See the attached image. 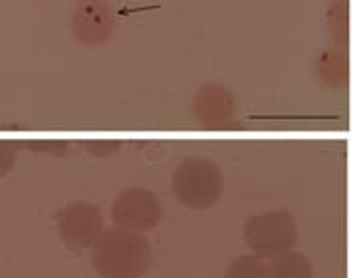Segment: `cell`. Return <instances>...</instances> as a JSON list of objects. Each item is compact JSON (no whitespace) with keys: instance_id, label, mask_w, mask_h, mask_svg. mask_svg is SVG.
Segmentation results:
<instances>
[{"instance_id":"6","label":"cell","mask_w":363,"mask_h":278,"mask_svg":"<svg viewBox=\"0 0 363 278\" xmlns=\"http://www.w3.org/2000/svg\"><path fill=\"white\" fill-rule=\"evenodd\" d=\"M116 28L111 9L104 0H82L72 16V34L84 46L106 44Z\"/></svg>"},{"instance_id":"8","label":"cell","mask_w":363,"mask_h":278,"mask_svg":"<svg viewBox=\"0 0 363 278\" xmlns=\"http://www.w3.org/2000/svg\"><path fill=\"white\" fill-rule=\"evenodd\" d=\"M315 74L330 88H342L350 74L347 56L340 50H325L315 62Z\"/></svg>"},{"instance_id":"3","label":"cell","mask_w":363,"mask_h":278,"mask_svg":"<svg viewBox=\"0 0 363 278\" xmlns=\"http://www.w3.org/2000/svg\"><path fill=\"white\" fill-rule=\"evenodd\" d=\"M246 247L262 260L286 255L294 250L298 243V225L288 211H266L248 218L245 225Z\"/></svg>"},{"instance_id":"14","label":"cell","mask_w":363,"mask_h":278,"mask_svg":"<svg viewBox=\"0 0 363 278\" xmlns=\"http://www.w3.org/2000/svg\"><path fill=\"white\" fill-rule=\"evenodd\" d=\"M79 2H82V0H79Z\"/></svg>"},{"instance_id":"2","label":"cell","mask_w":363,"mask_h":278,"mask_svg":"<svg viewBox=\"0 0 363 278\" xmlns=\"http://www.w3.org/2000/svg\"><path fill=\"white\" fill-rule=\"evenodd\" d=\"M225 191L223 171L206 157H189L179 163L173 175V193L186 208L205 211L218 203Z\"/></svg>"},{"instance_id":"7","label":"cell","mask_w":363,"mask_h":278,"mask_svg":"<svg viewBox=\"0 0 363 278\" xmlns=\"http://www.w3.org/2000/svg\"><path fill=\"white\" fill-rule=\"evenodd\" d=\"M193 113L196 121L205 128H228L230 123H235L236 118L235 96L225 86L208 82L196 91Z\"/></svg>"},{"instance_id":"9","label":"cell","mask_w":363,"mask_h":278,"mask_svg":"<svg viewBox=\"0 0 363 278\" xmlns=\"http://www.w3.org/2000/svg\"><path fill=\"white\" fill-rule=\"evenodd\" d=\"M268 278H314V268L310 258L302 252H286L272 258L268 265Z\"/></svg>"},{"instance_id":"1","label":"cell","mask_w":363,"mask_h":278,"mask_svg":"<svg viewBox=\"0 0 363 278\" xmlns=\"http://www.w3.org/2000/svg\"><path fill=\"white\" fill-rule=\"evenodd\" d=\"M91 265L99 278H141L153 265V250L141 233L104 228L91 247Z\"/></svg>"},{"instance_id":"11","label":"cell","mask_w":363,"mask_h":278,"mask_svg":"<svg viewBox=\"0 0 363 278\" xmlns=\"http://www.w3.org/2000/svg\"><path fill=\"white\" fill-rule=\"evenodd\" d=\"M82 148L86 149L88 153H91L94 157H109V155H113L118 149H121V143H119V141L104 139V141H86Z\"/></svg>"},{"instance_id":"4","label":"cell","mask_w":363,"mask_h":278,"mask_svg":"<svg viewBox=\"0 0 363 278\" xmlns=\"http://www.w3.org/2000/svg\"><path fill=\"white\" fill-rule=\"evenodd\" d=\"M161 218H163L161 201L149 189H125L113 199L111 221L116 227L145 235L157 227Z\"/></svg>"},{"instance_id":"10","label":"cell","mask_w":363,"mask_h":278,"mask_svg":"<svg viewBox=\"0 0 363 278\" xmlns=\"http://www.w3.org/2000/svg\"><path fill=\"white\" fill-rule=\"evenodd\" d=\"M225 278H268V265L256 255H242L226 267Z\"/></svg>"},{"instance_id":"12","label":"cell","mask_w":363,"mask_h":278,"mask_svg":"<svg viewBox=\"0 0 363 278\" xmlns=\"http://www.w3.org/2000/svg\"><path fill=\"white\" fill-rule=\"evenodd\" d=\"M16 165V149L12 143L0 141V177L9 175Z\"/></svg>"},{"instance_id":"5","label":"cell","mask_w":363,"mask_h":278,"mask_svg":"<svg viewBox=\"0 0 363 278\" xmlns=\"http://www.w3.org/2000/svg\"><path fill=\"white\" fill-rule=\"evenodd\" d=\"M58 233L69 250H88L104 233V215L94 203H69L58 213Z\"/></svg>"},{"instance_id":"13","label":"cell","mask_w":363,"mask_h":278,"mask_svg":"<svg viewBox=\"0 0 363 278\" xmlns=\"http://www.w3.org/2000/svg\"><path fill=\"white\" fill-rule=\"evenodd\" d=\"M26 148L40 151V153H48V155L62 157L66 153V149H68V143H64V141H40V143H28Z\"/></svg>"}]
</instances>
